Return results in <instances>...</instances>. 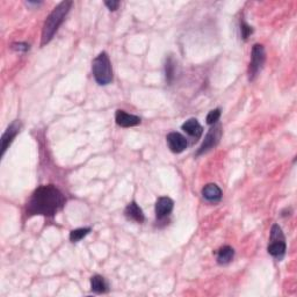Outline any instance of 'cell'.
<instances>
[{
	"label": "cell",
	"instance_id": "obj_1",
	"mask_svg": "<svg viewBox=\"0 0 297 297\" xmlns=\"http://www.w3.org/2000/svg\"><path fill=\"white\" fill-rule=\"evenodd\" d=\"M64 205L63 193L54 185H44L33 193L27 207V214L53 217L63 208Z\"/></svg>",
	"mask_w": 297,
	"mask_h": 297
},
{
	"label": "cell",
	"instance_id": "obj_2",
	"mask_svg": "<svg viewBox=\"0 0 297 297\" xmlns=\"http://www.w3.org/2000/svg\"><path fill=\"white\" fill-rule=\"evenodd\" d=\"M72 6V1H62L58 4L54 11L50 13L49 16L44 21L43 28H42V37H41V46H46L53 39L55 33L57 32L60 26L63 23V21L67 18L68 13L70 12Z\"/></svg>",
	"mask_w": 297,
	"mask_h": 297
},
{
	"label": "cell",
	"instance_id": "obj_3",
	"mask_svg": "<svg viewBox=\"0 0 297 297\" xmlns=\"http://www.w3.org/2000/svg\"><path fill=\"white\" fill-rule=\"evenodd\" d=\"M93 77L100 86L109 85L113 81V69L108 55L105 51L100 53L92 63Z\"/></svg>",
	"mask_w": 297,
	"mask_h": 297
},
{
	"label": "cell",
	"instance_id": "obj_4",
	"mask_svg": "<svg viewBox=\"0 0 297 297\" xmlns=\"http://www.w3.org/2000/svg\"><path fill=\"white\" fill-rule=\"evenodd\" d=\"M287 250L286 238L282 232V229L278 224H274L271 229V237H269V244L267 247L268 253L275 258L276 260H281L285 257Z\"/></svg>",
	"mask_w": 297,
	"mask_h": 297
},
{
	"label": "cell",
	"instance_id": "obj_5",
	"mask_svg": "<svg viewBox=\"0 0 297 297\" xmlns=\"http://www.w3.org/2000/svg\"><path fill=\"white\" fill-rule=\"evenodd\" d=\"M266 61V53L265 48L262 44H254L252 48L251 53V62L250 67H248V80L253 81L255 78L258 77L259 72L261 71V69L264 68Z\"/></svg>",
	"mask_w": 297,
	"mask_h": 297
},
{
	"label": "cell",
	"instance_id": "obj_6",
	"mask_svg": "<svg viewBox=\"0 0 297 297\" xmlns=\"http://www.w3.org/2000/svg\"><path fill=\"white\" fill-rule=\"evenodd\" d=\"M221 137H222V127H221V124H213V127L210 128L208 133H207L202 144L200 145L198 152H196V156H201V154L208 152V151L215 148L216 145L219 144Z\"/></svg>",
	"mask_w": 297,
	"mask_h": 297
},
{
	"label": "cell",
	"instance_id": "obj_7",
	"mask_svg": "<svg viewBox=\"0 0 297 297\" xmlns=\"http://www.w3.org/2000/svg\"><path fill=\"white\" fill-rule=\"evenodd\" d=\"M166 141L168 148H170V150L173 153H181L187 148V140H186L184 135L177 133V131L168 134Z\"/></svg>",
	"mask_w": 297,
	"mask_h": 297
},
{
	"label": "cell",
	"instance_id": "obj_8",
	"mask_svg": "<svg viewBox=\"0 0 297 297\" xmlns=\"http://www.w3.org/2000/svg\"><path fill=\"white\" fill-rule=\"evenodd\" d=\"M20 128H21V124H20L19 121H14V122L11 123L8 126L7 129L2 135L1 137V157L5 156L6 151L9 148V145L12 144V142L16 137V135L19 134Z\"/></svg>",
	"mask_w": 297,
	"mask_h": 297
},
{
	"label": "cell",
	"instance_id": "obj_9",
	"mask_svg": "<svg viewBox=\"0 0 297 297\" xmlns=\"http://www.w3.org/2000/svg\"><path fill=\"white\" fill-rule=\"evenodd\" d=\"M174 207L173 200L167 198V196H161L156 202V215L158 220H164L167 216H170Z\"/></svg>",
	"mask_w": 297,
	"mask_h": 297
},
{
	"label": "cell",
	"instance_id": "obj_10",
	"mask_svg": "<svg viewBox=\"0 0 297 297\" xmlns=\"http://www.w3.org/2000/svg\"><path fill=\"white\" fill-rule=\"evenodd\" d=\"M115 121L117 126L122 128H129L138 126L141 123V117L133 115V114H128L124 110L119 109L115 113Z\"/></svg>",
	"mask_w": 297,
	"mask_h": 297
},
{
	"label": "cell",
	"instance_id": "obj_11",
	"mask_svg": "<svg viewBox=\"0 0 297 297\" xmlns=\"http://www.w3.org/2000/svg\"><path fill=\"white\" fill-rule=\"evenodd\" d=\"M202 196L208 202L216 203L221 201V199H222V191H221V188L217 185L208 184L202 188Z\"/></svg>",
	"mask_w": 297,
	"mask_h": 297
},
{
	"label": "cell",
	"instance_id": "obj_12",
	"mask_svg": "<svg viewBox=\"0 0 297 297\" xmlns=\"http://www.w3.org/2000/svg\"><path fill=\"white\" fill-rule=\"evenodd\" d=\"M124 216H126L128 220L135 221V222H137V223L144 222L143 210H142L141 207L134 201L130 202L129 205L126 207V209H124Z\"/></svg>",
	"mask_w": 297,
	"mask_h": 297
},
{
	"label": "cell",
	"instance_id": "obj_13",
	"mask_svg": "<svg viewBox=\"0 0 297 297\" xmlns=\"http://www.w3.org/2000/svg\"><path fill=\"white\" fill-rule=\"evenodd\" d=\"M181 128L186 134H188L189 136L194 138H200L203 133V128L196 119L187 120L184 124H182Z\"/></svg>",
	"mask_w": 297,
	"mask_h": 297
},
{
	"label": "cell",
	"instance_id": "obj_14",
	"mask_svg": "<svg viewBox=\"0 0 297 297\" xmlns=\"http://www.w3.org/2000/svg\"><path fill=\"white\" fill-rule=\"evenodd\" d=\"M234 250L231 246H223L217 251L216 260L220 265H227L233 260Z\"/></svg>",
	"mask_w": 297,
	"mask_h": 297
},
{
	"label": "cell",
	"instance_id": "obj_15",
	"mask_svg": "<svg viewBox=\"0 0 297 297\" xmlns=\"http://www.w3.org/2000/svg\"><path fill=\"white\" fill-rule=\"evenodd\" d=\"M91 289L96 294L108 292V283L101 275H94L91 278Z\"/></svg>",
	"mask_w": 297,
	"mask_h": 297
},
{
	"label": "cell",
	"instance_id": "obj_16",
	"mask_svg": "<svg viewBox=\"0 0 297 297\" xmlns=\"http://www.w3.org/2000/svg\"><path fill=\"white\" fill-rule=\"evenodd\" d=\"M165 74H166V80L168 84H171L174 80L175 77V61L172 57H168L165 64Z\"/></svg>",
	"mask_w": 297,
	"mask_h": 297
},
{
	"label": "cell",
	"instance_id": "obj_17",
	"mask_svg": "<svg viewBox=\"0 0 297 297\" xmlns=\"http://www.w3.org/2000/svg\"><path fill=\"white\" fill-rule=\"evenodd\" d=\"M89 232H91V227H81V229L71 231L69 238H70V240L72 241V243H78V241L84 239V238L87 236Z\"/></svg>",
	"mask_w": 297,
	"mask_h": 297
},
{
	"label": "cell",
	"instance_id": "obj_18",
	"mask_svg": "<svg viewBox=\"0 0 297 297\" xmlns=\"http://www.w3.org/2000/svg\"><path fill=\"white\" fill-rule=\"evenodd\" d=\"M220 117H221V109L220 108L210 110V112L208 113V115H207V123L210 124V126H213V124L217 123V121L220 120Z\"/></svg>",
	"mask_w": 297,
	"mask_h": 297
},
{
	"label": "cell",
	"instance_id": "obj_19",
	"mask_svg": "<svg viewBox=\"0 0 297 297\" xmlns=\"http://www.w3.org/2000/svg\"><path fill=\"white\" fill-rule=\"evenodd\" d=\"M240 32H241V37H243L244 40H247L248 36L253 33V29H252V27L248 26L246 22L243 21L240 25Z\"/></svg>",
	"mask_w": 297,
	"mask_h": 297
},
{
	"label": "cell",
	"instance_id": "obj_20",
	"mask_svg": "<svg viewBox=\"0 0 297 297\" xmlns=\"http://www.w3.org/2000/svg\"><path fill=\"white\" fill-rule=\"evenodd\" d=\"M12 48L14 50H16V51H27V50H29V44H27V43H14L12 46Z\"/></svg>",
	"mask_w": 297,
	"mask_h": 297
},
{
	"label": "cell",
	"instance_id": "obj_21",
	"mask_svg": "<svg viewBox=\"0 0 297 297\" xmlns=\"http://www.w3.org/2000/svg\"><path fill=\"white\" fill-rule=\"evenodd\" d=\"M105 5H106V7L109 9V11L114 12V11H116L117 8H119L120 1H114V0H112V1H106Z\"/></svg>",
	"mask_w": 297,
	"mask_h": 297
}]
</instances>
